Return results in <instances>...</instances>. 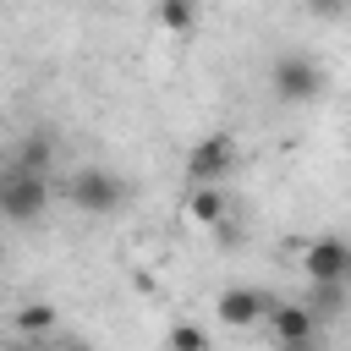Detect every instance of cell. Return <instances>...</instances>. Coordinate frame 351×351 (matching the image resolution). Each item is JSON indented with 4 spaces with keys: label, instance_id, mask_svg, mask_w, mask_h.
Instances as JSON below:
<instances>
[{
    "label": "cell",
    "instance_id": "6da1fadb",
    "mask_svg": "<svg viewBox=\"0 0 351 351\" xmlns=\"http://www.w3.org/2000/svg\"><path fill=\"white\" fill-rule=\"evenodd\" d=\"M324 66L307 55V49H285L274 66H269V88H274V99L280 104H307V99H318L324 93Z\"/></svg>",
    "mask_w": 351,
    "mask_h": 351
},
{
    "label": "cell",
    "instance_id": "7a4b0ae2",
    "mask_svg": "<svg viewBox=\"0 0 351 351\" xmlns=\"http://www.w3.org/2000/svg\"><path fill=\"white\" fill-rule=\"evenodd\" d=\"M44 203H49V181L5 165V176H0V214H5L11 225H33V219L44 214Z\"/></svg>",
    "mask_w": 351,
    "mask_h": 351
},
{
    "label": "cell",
    "instance_id": "3957f363",
    "mask_svg": "<svg viewBox=\"0 0 351 351\" xmlns=\"http://www.w3.org/2000/svg\"><path fill=\"white\" fill-rule=\"evenodd\" d=\"M236 159H241L236 137H230V132H208V137L186 154V176H192V186H219V181L236 170Z\"/></svg>",
    "mask_w": 351,
    "mask_h": 351
},
{
    "label": "cell",
    "instance_id": "277c9868",
    "mask_svg": "<svg viewBox=\"0 0 351 351\" xmlns=\"http://www.w3.org/2000/svg\"><path fill=\"white\" fill-rule=\"evenodd\" d=\"M71 203L82 208V214H93V219H104V214H115L121 203H126V181L115 176V170H77L71 176Z\"/></svg>",
    "mask_w": 351,
    "mask_h": 351
},
{
    "label": "cell",
    "instance_id": "5b68a950",
    "mask_svg": "<svg viewBox=\"0 0 351 351\" xmlns=\"http://www.w3.org/2000/svg\"><path fill=\"white\" fill-rule=\"evenodd\" d=\"M269 335L280 351H313L318 346V318L307 302H269Z\"/></svg>",
    "mask_w": 351,
    "mask_h": 351
},
{
    "label": "cell",
    "instance_id": "8992f818",
    "mask_svg": "<svg viewBox=\"0 0 351 351\" xmlns=\"http://www.w3.org/2000/svg\"><path fill=\"white\" fill-rule=\"evenodd\" d=\"M302 269H307L313 285H351V241H340V236H318V241H307Z\"/></svg>",
    "mask_w": 351,
    "mask_h": 351
},
{
    "label": "cell",
    "instance_id": "52a82bcc",
    "mask_svg": "<svg viewBox=\"0 0 351 351\" xmlns=\"http://www.w3.org/2000/svg\"><path fill=\"white\" fill-rule=\"evenodd\" d=\"M263 318H269V296H263V291H252V285L219 291V324L247 329V324H263Z\"/></svg>",
    "mask_w": 351,
    "mask_h": 351
},
{
    "label": "cell",
    "instance_id": "ba28073f",
    "mask_svg": "<svg viewBox=\"0 0 351 351\" xmlns=\"http://www.w3.org/2000/svg\"><path fill=\"white\" fill-rule=\"evenodd\" d=\"M49 159H55V148H49V137H44V132H38V137H27V143L11 154V165H16V170H27V176H44V170H49Z\"/></svg>",
    "mask_w": 351,
    "mask_h": 351
},
{
    "label": "cell",
    "instance_id": "9c48e42d",
    "mask_svg": "<svg viewBox=\"0 0 351 351\" xmlns=\"http://www.w3.org/2000/svg\"><path fill=\"white\" fill-rule=\"evenodd\" d=\"M192 214H197L203 225H219V219H225V192H219V186H197V192H192Z\"/></svg>",
    "mask_w": 351,
    "mask_h": 351
},
{
    "label": "cell",
    "instance_id": "30bf717a",
    "mask_svg": "<svg viewBox=\"0 0 351 351\" xmlns=\"http://www.w3.org/2000/svg\"><path fill=\"white\" fill-rule=\"evenodd\" d=\"M346 291H351V285H313V296H307L313 318H335V313H340V302H346Z\"/></svg>",
    "mask_w": 351,
    "mask_h": 351
},
{
    "label": "cell",
    "instance_id": "8fae6325",
    "mask_svg": "<svg viewBox=\"0 0 351 351\" xmlns=\"http://www.w3.org/2000/svg\"><path fill=\"white\" fill-rule=\"evenodd\" d=\"M192 22H197V11H192L186 0H165V5H159V27H170V33H186Z\"/></svg>",
    "mask_w": 351,
    "mask_h": 351
},
{
    "label": "cell",
    "instance_id": "7c38bea8",
    "mask_svg": "<svg viewBox=\"0 0 351 351\" xmlns=\"http://www.w3.org/2000/svg\"><path fill=\"white\" fill-rule=\"evenodd\" d=\"M170 351H208V335L197 324H176L170 329Z\"/></svg>",
    "mask_w": 351,
    "mask_h": 351
},
{
    "label": "cell",
    "instance_id": "4fadbf2b",
    "mask_svg": "<svg viewBox=\"0 0 351 351\" xmlns=\"http://www.w3.org/2000/svg\"><path fill=\"white\" fill-rule=\"evenodd\" d=\"M22 329H49L55 324V307H44V302H33V307H22V318H16Z\"/></svg>",
    "mask_w": 351,
    "mask_h": 351
},
{
    "label": "cell",
    "instance_id": "5bb4252c",
    "mask_svg": "<svg viewBox=\"0 0 351 351\" xmlns=\"http://www.w3.org/2000/svg\"><path fill=\"white\" fill-rule=\"evenodd\" d=\"M60 351H88V346H60Z\"/></svg>",
    "mask_w": 351,
    "mask_h": 351
}]
</instances>
